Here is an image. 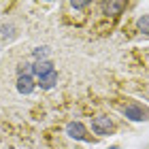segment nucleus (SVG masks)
<instances>
[{
  "instance_id": "obj_10",
  "label": "nucleus",
  "mask_w": 149,
  "mask_h": 149,
  "mask_svg": "<svg viewBox=\"0 0 149 149\" xmlns=\"http://www.w3.org/2000/svg\"><path fill=\"white\" fill-rule=\"evenodd\" d=\"M0 30H2V36H6V38L13 36V26H11V24H9V26H2Z\"/></svg>"
},
{
  "instance_id": "obj_6",
  "label": "nucleus",
  "mask_w": 149,
  "mask_h": 149,
  "mask_svg": "<svg viewBox=\"0 0 149 149\" xmlns=\"http://www.w3.org/2000/svg\"><path fill=\"white\" fill-rule=\"evenodd\" d=\"M56 83H58V72H56V68H53L51 72L43 74V77H38V85L43 87V90H51Z\"/></svg>"
},
{
  "instance_id": "obj_8",
  "label": "nucleus",
  "mask_w": 149,
  "mask_h": 149,
  "mask_svg": "<svg viewBox=\"0 0 149 149\" xmlns=\"http://www.w3.org/2000/svg\"><path fill=\"white\" fill-rule=\"evenodd\" d=\"M49 58V47H36L34 49V60L36 62H45Z\"/></svg>"
},
{
  "instance_id": "obj_11",
  "label": "nucleus",
  "mask_w": 149,
  "mask_h": 149,
  "mask_svg": "<svg viewBox=\"0 0 149 149\" xmlns=\"http://www.w3.org/2000/svg\"><path fill=\"white\" fill-rule=\"evenodd\" d=\"M70 6H72V9H77V11H83V9L90 6V2H70Z\"/></svg>"
},
{
  "instance_id": "obj_2",
  "label": "nucleus",
  "mask_w": 149,
  "mask_h": 149,
  "mask_svg": "<svg viewBox=\"0 0 149 149\" xmlns=\"http://www.w3.org/2000/svg\"><path fill=\"white\" fill-rule=\"evenodd\" d=\"M115 126L113 121L107 117V115H98V117L92 119V132L98 134V136H107V134H113Z\"/></svg>"
},
{
  "instance_id": "obj_4",
  "label": "nucleus",
  "mask_w": 149,
  "mask_h": 149,
  "mask_svg": "<svg viewBox=\"0 0 149 149\" xmlns=\"http://www.w3.org/2000/svg\"><path fill=\"white\" fill-rule=\"evenodd\" d=\"M36 87V81L32 79V74H22V77H17V92L24 94V96H28V94L34 92Z\"/></svg>"
},
{
  "instance_id": "obj_9",
  "label": "nucleus",
  "mask_w": 149,
  "mask_h": 149,
  "mask_svg": "<svg viewBox=\"0 0 149 149\" xmlns=\"http://www.w3.org/2000/svg\"><path fill=\"white\" fill-rule=\"evenodd\" d=\"M136 26H139V30L143 32V34L149 36V15H141L139 22H136Z\"/></svg>"
},
{
  "instance_id": "obj_12",
  "label": "nucleus",
  "mask_w": 149,
  "mask_h": 149,
  "mask_svg": "<svg viewBox=\"0 0 149 149\" xmlns=\"http://www.w3.org/2000/svg\"><path fill=\"white\" fill-rule=\"evenodd\" d=\"M109 149H119V145H111V147H109Z\"/></svg>"
},
{
  "instance_id": "obj_7",
  "label": "nucleus",
  "mask_w": 149,
  "mask_h": 149,
  "mask_svg": "<svg viewBox=\"0 0 149 149\" xmlns=\"http://www.w3.org/2000/svg\"><path fill=\"white\" fill-rule=\"evenodd\" d=\"M51 70H53V64L49 60H45V62H34V74L36 77H43V74L51 72Z\"/></svg>"
},
{
  "instance_id": "obj_3",
  "label": "nucleus",
  "mask_w": 149,
  "mask_h": 149,
  "mask_svg": "<svg viewBox=\"0 0 149 149\" xmlns=\"http://www.w3.org/2000/svg\"><path fill=\"white\" fill-rule=\"evenodd\" d=\"M66 134H68L70 139H74V141H90L87 128L81 124V121H70V124L66 126Z\"/></svg>"
},
{
  "instance_id": "obj_1",
  "label": "nucleus",
  "mask_w": 149,
  "mask_h": 149,
  "mask_svg": "<svg viewBox=\"0 0 149 149\" xmlns=\"http://www.w3.org/2000/svg\"><path fill=\"white\" fill-rule=\"evenodd\" d=\"M119 111H121L124 117H128L130 121H147L149 119V109H147L145 104L136 102V100H130V102L121 104Z\"/></svg>"
},
{
  "instance_id": "obj_5",
  "label": "nucleus",
  "mask_w": 149,
  "mask_h": 149,
  "mask_svg": "<svg viewBox=\"0 0 149 149\" xmlns=\"http://www.w3.org/2000/svg\"><path fill=\"white\" fill-rule=\"evenodd\" d=\"M104 11V15H121V11L126 9V2H113V0H109V2H102L100 4Z\"/></svg>"
}]
</instances>
